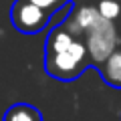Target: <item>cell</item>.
<instances>
[{"instance_id": "obj_1", "label": "cell", "mask_w": 121, "mask_h": 121, "mask_svg": "<svg viewBox=\"0 0 121 121\" xmlns=\"http://www.w3.org/2000/svg\"><path fill=\"white\" fill-rule=\"evenodd\" d=\"M85 40L71 35L60 22L48 32L44 43V71L59 81H75L89 67Z\"/></svg>"}, {"instance_id": "obj_2", "label": "cell", "mask_w": 121, "mask_h": 121, "mask_svg": "<svg viewBox=\"0 0 121 121\" xmlns=\"http://www.w3.org/2000/svg\"><path fill=\"white\" fill-rule=\"evenodd\" d=\"M85 32H87L85 47L91 63L101 65L113 51H117V30L113 26V20L99 16Z\"/></svg>"}, {"instance_id": "obj_3", "label": "cell", "mask_w": 121, "mask_h": 121, "mask_svg": "<svg viewBox=\"0 0 121 121\" xmlns=\"http://www.w3.org/2000/svg\"><path fill=\"white\" fill-rule=\"evenodd\" d=\"M51 14L55 12H48L36 4H30L28 0H16L10 10V20L16 30H20L24 35H36L48 24Z\"/></svg>"}, {"instance_id": "obj_4", "label": "cell", "mask_w": 121, "mask_h": 121, "mask_svg": "<svg viewBox=\"0 0 121 121\" xmlns=\"http://www.w3.org/2000/svg\"><path fill=\"white\" fill-rule=\"evenodd\" d=\"M99 73L103 81L111 87L121 89V51H113L99 65Z\"/></svg>"}, {"instance_id": "obj_5", "label": "cell", "mask_w": 121, "mask_h": 121, "mask_svg": "<svg viewBox=\"0 0 121 121\" xmlns=\"http://www.w3.org/2000/svg\"><path fill=\"white\" fill-rule=\"evenodd\" d=\"M2 121H43V115L36 107L28 103H14L6 109Z\"/></svg>"}, {"instance_id": "obj_6", "label": "cell", "mask_w": 121, "mask_h": 121, "mask_svg": "<svg viewBox=\"0 0 121 121\" xmlns=\"http://www.w3.org/2000/svg\"><path fill=\"white\" fill-rule=\"evenodd\" d=\"M97 10H99V14L103 18L115 20V18L121 14V4L117 2V0H101L99 6H97Z\"/></svg>"}, {"instance_id": "obj_7", "label": "cell", "mask_w": 121, "mask_h": 121, "mask_svg": "<svg viewBox=\"0 0 121 121\" xmlns=\"http://www.w3.org/2000/svg\"><path fill=\"white\" fill-rule=\"evenodd\" d=\"M30 4H36L40 8L48 10V12H56L59 8H63V2L65 0H28Z\"/></svg>"}]
</instances>
